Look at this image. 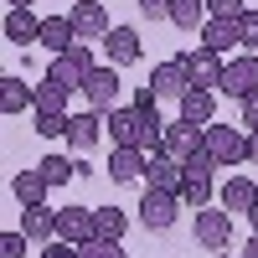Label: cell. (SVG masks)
<instances>
[{"mask_svg": "<svg viewBox=\"0 0 258 258\" xmlns=\"http://www.w3.org/2000/svg\"><path fill=\"white\" fill-rule=\"evenodd\" d=\"M248 155H253V165H258V129H248Z\"/></svg>", "mask_w": 258, "mask_h": 258, "instance_id": "39", "label": "cell"}, {"mask_svg": "<svg viewBox=\"0 0 258 258\" xmlns=\"http://www.w3.org/2000/svg\"><path fill=\"white\" fill-rule=\"evenodd\" d=\"M222 258H232V253H222ZM238 258H243V253H238Z\"/></svg>", "mask_w": 258, "mask_h": 258, "instance_id": "43", "label": "cell"}, {"mask_svg": "<svg viewBox=\"0 0 258 258\" xmlns=\"http://www.w3.org/2000/svg\"><path fill=\"white\" fill-rule=\"evenodd\" d=\"M145 21H170V0H135Z\"/></svg>", "mask_w": 258, "mask_h": 258, "instance_id": "36", "label": "cell"}, {"mask_svg": "<svg viewBox=\"0 0 258 258\" xmlns=\"http://www.w3.org/2000/svg\"><path fill=\"white\" fill-rule=\"evenodd\" d=\"M253 88H258V52H243V57L227 62V73H222V93H227V98H248Z\"/></svg>", "mask_w": 258, "mask_h": 258, "instance_id": "10", "label": "cell"}, {"mask_svg": "<svg viewBox=\"0 0 258 258\" xmlns=\"http://www.w3.org/2000/svg\"><path fill=\"white\" fill-rule=\"evenodd\" d=\"M207 16H227V21H243L248 6L243 0H207Z\"/></svg>", "mask_w": 258, "mask_h": 258, "instance_id": "32", "label": "cell"}, {"mask_svg": "<svg viewBox=\"0 0 258 258\" xmlns=\"http://www.w3.org/2000/svg\"><path fill=\"white\" fill-rule=\"evenodd\" d=\"M207 21V0H170V26L176 31H202Z\"/></svg>", "mask_w": 258, "mask_h": 258, "instance_id": "25", "label": "cell"}, {"mask_svg": "<svg viewBox=\"0 0 258 258\" xmlns=\"http://www.w3.org/2000/svg\"><path fill=\"white\" fill-rule=\"evenodd\" d=\"M238 109H243V129H258V88L248 98H238Z\"/></svg>", "mask_w": 258, "mask_h": 258, "instance_id": "38", "label": "cell"}, {"mask_svg": "<svg viewBox=\"0 0 258 258\" xmlns=\"http://www.w3.org/2000/svg\"><path fill=\"white\" fill-rule=\"evenodd\" d=\"M207 145V124H191V119H176V124H165V155H176L181 165L197 155V150Z\"/></svg>", "mask_w": 258, "mask_h": 258, "instance_id": "7", "label": "cell"}, {"mask_svg": "<svg viewBox=\"0 0 258 258\" xmlns=\"http://www.w3.org/2000/svg\"><path fill=\"white\" fill-rule=\"evenodd\" d=\"M176 217H181V197H176V191H150V186H145V197H140V222H145L150 232H165V227H176Z\"/></svg>", "mask_w": 258, "mask_h": 258, "instance_id": "4", "label": "cell"}, {"mask_svg": "<svg viewBox=\"0 0 258 258\" xmlns=\"http://www.w3.org/2000/svg\"><path fill=\"white\" fill-rule=\"evenodd\" d=\"M98 124H103V114H98V109L73 114V119H68V145H73V150H93V145H98V135H103Z\"/></svg>", "mask_w": 258, "mask_h": 258, "instance_id": "23", "label": "cell"}, {"mask_svg": "<svg viewBox=\"0 0 258 258\" xmlns=\"http://www.w3.org/2000/svg\"><path fill=\"white\" fill-rule=\"evenodd\" d=\"M68 93L73 88H62V83H36V109L31 114H68Z\"/></svg>", "mask_w": 258, "mask_h": 258, "instance_id": "26", "label": "cell"}, {"mask_svg": "<svg viewBox=\"0 0 258 258\" xmlns=\"http://www.w3.org/2000/svg\"><path fill=\"white\" fill-rule=\"evenodd\" d=\"M57 238H68V243H93L98 238V217H93V207H57Z\"/></svg>", "mask_w": 258, "mask_h": 258, "instance_id": "6", "label": "cell"}, {"mask_svg": "<svg viewBox=\"0 0 258 258\" xmlns=\"http://www.w3.org/2000/svg\"><path fill=\"white\" fill-rule=\"evenodd\" d=\"M26 248H31V238H26V232H6V238H0V258H21Z\"/></svg>", "mask_w": 258, "mask_h": 258, "instance_id": "34", "label": "cell"}, {"mask_svg": "<svg viewBox=\"0 0 258 258\" xmlns=\"http://www.w3.org/2000/svg\"><path fill=\"white\" fill-rule=\"evenodd\" d=\"M103 52H109L114 68H129V62H140L145 41H140V31H135V26H114L109 36H103Z\"/></svg>", "mask_w": 258, "mask_h": 258, "instance_id": "15", "label": "cell"}, {"mask_svg": "<svg viewBox=\"0 0 258 258\" xmlns=\"http://www.w3.org/2000/svg\"><path fill=\"white\" fill-rule=\"evenodd\" d=\"M181 181H186V170H181L176 155H165V150H160V155L145 160V186H150V191H181Z\"/></svg>", "mask_w": 258, "mask_h": 258, "instance_id": "14", "label": "cell"}, {"mask_svg": "<svg viewBox=\"0 0 258 258\" xmlns=\"http://www.w3.org/2000/svg\"><path fill=\"white\" fill-rule=\"evenodd\" d=\"M78 41V26H73V16H47L41 21V47H47L52 57H62Z\"/></svg>", "mask_w": 258, "mask_h": 258, "instance_id": "20", "label": "cell"}, {"mask_svg": "<svg viewBox=\"0 0 258 258\" xmlns=\"http://www.w3.org/2000/svg\"><path fill=\"white\" fill-rule=\"evenodd\" d=\"M207 150H212V160H217V165H243V160H253V155H248V129H238V124H207Z\"/></svg>", "mask_w": 258, "mask_h": 258, "instance_id": "2", "label": "cell"}, {"mask_svg": "<svg viewBox=\"0 0 258 258\" xmlns=\"http://www.w3.org/2000/svg\"><path fill=\"white\" fill-rule=\"evenodd\" d=\"M181 68L191 78V88H222V73H227V62L222 52H212V47H197L191 57H181Z\"/></svg>", "mask_w": 258, "mask_h": 258, "instance_id": "5", "label": "cell"}, {"mask_svg": "<svg viewBox=\"0 0 258 258\" xmlns=\"http://www.w3.org/2000/svg\"><path fill=\"white\" fill-rule=\"evenodd\" d=\"M202 47H212V52L243 47V36H238V21H227V16H207V21H202Z\"/></svg>", "mask_w": 258, "mask_h": 258, "instance_id": "19", "label": "cell"}, {"mask_svg": "<svg viewBox=\"0 0 258 258\" xmlns=\"http://www.w3.org/2000/svg\"><path fill=\"white\" fill-rule=\"evenodd\" d=\"M150 88H155L160 103H181V93L191 88V78H186V68H181V57H176V62H160V68L150 73Z\"/></svg>", "mask_w": 258, "mask_h": 258, "instance_id": "13", "label": "cell"}, {"mask_svg": "<svg viewBox=\"0 0 258 258\" xmlns=\"http://www.w3.org/2000/svg\"><path fill=\"white\" fill-rule=\"evenodd\" d=\"M93 68H98V62H93V52H88V41H73L62 57H52L47 78H52V83H62V88H83V78H88Z\"/></svg>", "mask_w": 258, "mask_h": 258, "instance_id": "3", "label": "cell"}, {"mask_svg": "<svg viewBox=\"0 0 258 258\" xmlns=\"http://www.w3.org/2000/svg\"><path fill=\"white\" fill-rule=\"evenodd\" d=\"M238 36H243V47H248V52H258V11H248V16L238 21Z\"/></svg>", "mask_w": 258, "mask_h": 258, "instance_id": "35", "label": "cell"}, {"mask_svg": "<svg viewBox=\"0 0 258 258\" xmlns=\"http://www.w3.org/2000/svg\"><path fill=\"white\" fill-rule=\"evenodd\" d=\"M145 150L140 145H114V155H109V181L114 186H135L140 176H145Z\"/></svg>", "mask_w": 258, "mask_h": 258, "instance_id": "12", "label": "cell"}, {"mask_svg": "<svg viewBox=\"0 0 258 258\" xmlns=\"http://www.w3.org/2000/svg\"><path fill=\"white\" fill-rule=\"evenodd\" d=\"M181 170H186V176H212V170H217V160H212V150L202 145V150H197V155H191Z\"/></svg>", "mask_w": 258, "mask_h": 258, "instance_id": "33", "label": "cell"}, {"mask_svg": "<svg viewBox=\"0 0 258 258\" xmlns=\"http://www.w3.org/2000/svg\"><path fill=\"white\" fill-rule=\"evenodd\" d=\"M243 258H258V232H253V238L243 243Z\"/></svg>", "mask_w": 258, "mask_h": 258, "instance_id": "40", "label": "cell"}, {"mask_svg": "<svg viewBox=\"0 0 258 258\" xmlns=\"http://www.w3.org/2000/svg\"><path fill=\"white\" fill-rule=\"evenodd\" d=\"M0 109H6L11 119L26 114V109H36V88H26L16 73H6V78H0Z\"/></svg>", "mask_w": 258, "mask_h": 258, "instance_id": "21", "label": "cell"}, {"mask_svg": "<svg viewBox=\"0 0 258 258\" xmlns=\"http://www.w3.org/2000/svg\"><path fill=\"white\" fill-rule=\"evenodd\" d=\"M93 217H98V238H119V243H124L129 217H124L119 207H93Z\"/></svg>", "mask_w": 258, "mask_h": 258, "instance_id": "28", "label": "cell"}, {"mask_svg": "<svg viewBox=\"0 0 258 258\" xmlns=\"http://www.w3.org/2000/svg\"><path fill=\"white\" fill-rule=\"evenodd\" d=\"M11 6H31V0H11Z\"/></svg>", "mask_w": 258, "mask_h": 258, "instance_id": "42", "label": "cell"}, {"mask_svg": "<svg viewBox=\"0 0 258 258\" xmlns=\"http://www.w3.org/2000/svg\"><path fill=\"white\" fill-rule=\"evenodd\" d=\"M6 41H11V47L41 41V16H36L31 6H11V11H6Z\"/></svg>", "mask_w": 258, "mask_h": 258, "instance_id": "16", "label": "cell"}, {"mask_svg": "<svg viewBox=\"0 0 258 258\" xmlns=\"http://www.w3.org/2000/svg\"><path fill=\"white\" fill-rule=\"evenodd\" d=\"M217 197H222V207H227V212H248V207L258 202V181H248V176H227Z\"/></svg>", "mask_w": 258, "mask_h": 258, "instance_id": "24", "label": "cell"}, {"mask_svg": "<svg viewBox=\"0 0 258 258\" xmlns=\"http://www.w3.org/2000/svg\"><path fill=\"white\" fill-rule=\"evenodd\" d=\"M191 232H197V248L227 253V248H232V212H227V207H202L197 222H191Z\"/></svg>", "mask_w": 258, "mask_h": 258, "instance_id": "1", "label": "cell"}, {"mask_svg": "<svg viewBox=\"0 0 258 258\" xmlns=\"http://www.w3.org/2000/svg\"><path fill=\"white\" fill-rule=\"evenodd\" d=\"M248 222H253V232H258V202H253V207H248Z\"/></svg>", "mask_w": 258, "mask_h": 258, "instance_id": "41", "label": "cell"}, {"mask_svg": "<svg viewBox=\"0 0 258 258\" xmlns=\"http://www.w3.org/2000/svg\"><path fill=\"white\" fill-rule=\"evenodd\" d=\"M47 191H52V181L41 176V170H16L11 176V197L21 207H47Z\"/></svg>", "mask_w": 258, "mask_h": 258, "instance_id": "17", "label": "cell"}, {"mask_svg": "<svg viewBox=\"0 0 258 258\" xmlns=\"http://www.w3.org/2000/svg\"><path fill=\"white\" fill-rule=\"evenodd\" d=\"M83 98H88V109L109 114L114 103H119V73L114 68H93L88 78H83Z\"/></svg>", "mask_w": 258, "mask_h": 258, "instance_id": "9", "label": "cell"}, {"mask_svg": "<svg viewBox=\"0 0 258 258\" xmlns=\"http://www.w3.org/2000/svg\"><path fill=\"white\" fill-rule=\"evenodd\" d=\"M68 16H73V26H78V41H103V36L114 31V21H109V11H103V0H78Z\"/></svg>", "mask_w": 258, "mask_h": 258, "instance_id": "8", "label": "cell"}, {"mask_svg": "<svg viewBox=\"0 0 258 258\" xmlns=\"http://www.w3.org/2000/svg\"><path fill=\"white\" fill-rule=\"evenodd\" d=\"M103 129H109V140L114 145H140V135H145V114L135 109V103H129V109H119V103H114V109L109 114H103Z\"/></svg>", "mask_w": 258, "mask_h": 258, "instance_id": "11", "label": "cell"}, {"mask_svg": "<svg viewBox=\"0 0 258 258\" xmlns=\"http://www.w3.org/2000/svg\"><path fill=\"white\" fill-rule=\"evenodd\" d=\"M176 109H181V119H191V124H212V119H217V88H186Z\"/></svg>", "mask_w": 258, "mask_h": 258, "instance_id": "18", "label": "cell"}, {"mask_svg": "<svg viewBox=\"0 0 258 258\" xmlns=\"http://www.w3.org/2000/svg\"><path fill=\"white\" fill-rule=\"evenodd\" d=\"M176 197H181V207H197V212H202V207L212 202V176H186Z\"/></svg>", "mask_w": 258, "mask_h": 258, "instance_id": "27", "label": "cell"}, {"mask_svg": "<svg viewBox=\"0 0 258 258\" xmlns=\"http://www.w3.org/2000/svg\"><path fill=\"white\" fill-rule=\"evenodd\" d=\"M21 232H26L31 243H52L57 238V212L52 207H26L21 212Z\"/></svg>", "mask_w": 258, "mask_h": 258, "instance_id": "22", "label": "cell"}, {"mask_svg": "<svg viewBox=\"0 0 258 258\" xmlns=\"http://www.w3.org/2000/svg\"><path fill=\"white\" fill-rule=\"evenodd\" d=\"M68 119L73 114H36V135L41 140H68Z\"/></svg>", "mask_w": 258, "mask_h": 258, "instance_id": "31", "label": "cell"}, {"mask_svg": "<svg viewBox=\"0 0 258 258\" xmlns=\"http://www.w3.org/2000/svg\"><path fill=\"white\" fill-rule=\"evenodd\" d=\"M78 258H124V243L119 238H93V243H83Z\"/></svg>", "mask_w": 258, "mask_h": 258, "instance_id": "30", "label": "cell"}, {"mask_svg": "<svg viewBox=\"0 0 258 258\" xmlns=\"http://www.w3.org/2000/svg\"><path fill=\"white\" fill-rule=\"evenodd\" d=\"M41 258H78V243H68V238H52L47 248H41Z\"/></svg>", "mask_w": 258, "mask_h": 258, "instance_id": "37", "label": "cell"}, {"mask_svg": "<svg viewBox=\"0 0 258 258\" xmlns=\"http://www.w3.org/2000/svg\"><path fill=\"white\" fill-rule=\"evenodd\" d=\"M36 170H41V176H47L52 186H68V181L78 176V160H62V155H47V160H41Z\"/></svg>", "mask_w": 258, "mask_h": 258, "instance_id": "29", "label": "cell"}]
</instances>
